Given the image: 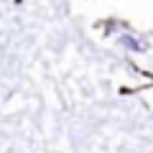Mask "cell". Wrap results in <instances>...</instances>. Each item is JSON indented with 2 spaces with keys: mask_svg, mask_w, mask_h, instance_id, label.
I'll use <instances>...</instances> for the list:
<instances>
[{
  "mask_svg": "<svg viewBox=\"0 0 153 153\" xmlns=\"http://www.w3.org/2000/svg\"><path fill=\"white\" fill-rule=\"evenodd\" d=\"M120 44L130 51H148V44L143 38H135V36H120Z\"/></svg>",
  "mask_w": 153,
  "mask_h": 153,
  "instance_id": "cell-1",
  "label": "cell"
}]
</instances>
